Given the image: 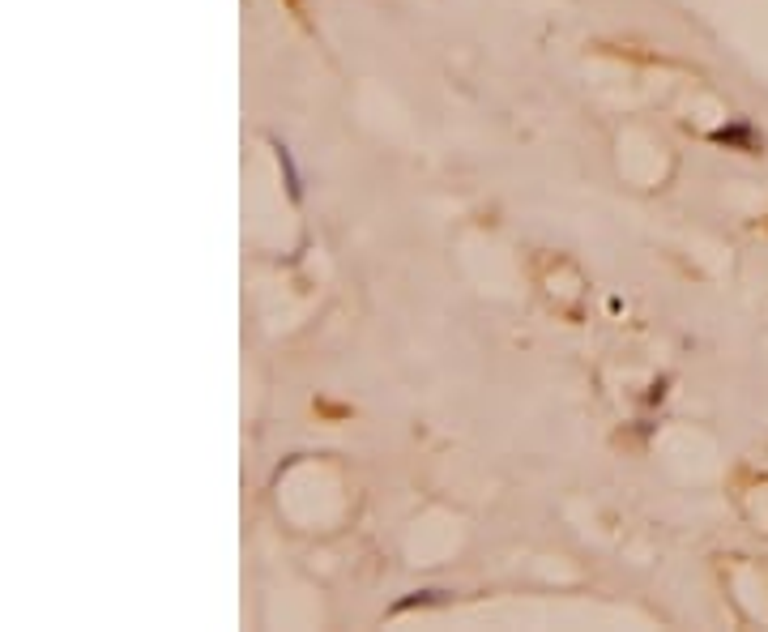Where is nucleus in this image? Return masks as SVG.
Segmentation results:
<instances>
[{"label": "nucleus", "mask_w": 768, "mask_h": 632, "mask_svg": "<svg viewBox=\"0 0 768 632\" xmlns=\"http://www.w3.org/2000/svg\"><path fill=\"white\" fill-rule=\"evenodd\" d=\"M709 141L713 146H726V150H743V154H756L764 146L760 133L751 129V120H730V124H722V129H713Z\"/></svg>", "instance_id": "f257e3e1"}, {"label": "nucleus", "mask_w": 768, "mask_h": 632, "mask_svg": "<svg viewBox=\"0 0 768 632\" xmlns=\"http://www.w3.org/2000/svg\"><path fill=\"white\" fill-rule=\"evenodd\" d=\"M274 154H278V171H282V184H286V197H291V205L303 201V171L295 163V150L286 146V141H274Z\"/></svg>", "instance_id": "f03ea898"}, {"label": "nucleus", "mask_w": 768, "mask_h": 632, "mask_svg": "<svg viewBox=\"0 0 768 632\" xmlns=\"http://www.w3.org/2000/svg\"><path fill=\"white\" fill-rule=\"evenodd\" d=\"M448 603V590H414L406 598H397V603L389 607V615H406V611H419V607H440Z\"/></svg>", "instance_id": "7ed1b4c3"}]
</instances>
